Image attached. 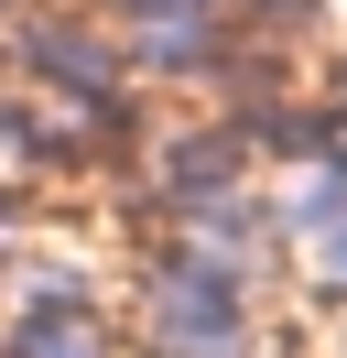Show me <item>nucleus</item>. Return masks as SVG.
Returning a JSON list of instances; mask_svg holds the SVG:
<instances>
[{"instance_id": "f257e3e1", "label": "nucleus", "mask_w": 347, "mask_h": 358, "mask_svg": "<svg viewBox=\"0 0 347 358\" xmlns=\"http://www.w3.org/2000/svg\"><path fill=\"white\" fill-rule=\"evenodd\" d=\"M141 336H152V358H250L239 282L228 271H195V261H163L152 271V304H141Z\"/></svg>"}, {"instance_id": "f03ea898", "label": "nucleus", "mask_w": 347, "mask_h": 358, "mask_svg": "<svg viewBox=\"0 0 347 358\" xmlns=\"http://www.w3.org/2000/svg\"><path fill=\"white\" fill-rule=\"evenodd\" d=\"M22 66L43 87H65V98H120V44L87 33V22H33L22 33Z\"/></svg>"}, {"instance_id": "7ed1b4c3", "label": "nucleus", "mask_w": 347, "mask_h": 358, "mask_svg": "<svg viewBox=\"0 0 347 358\" xmlns=\"http://www.w3.org/2000/svg\"><path fill=\"white\" fill-rule=\"evenodd\" d=\"M217 55V22H206V0H174V11H141V33H130V66L152 76H185Z\"/></svg>"}, {"instance_id": "20e7f679", "label": "nucleus", "mask_w": 347, "mask_h": 358, "mask_svg": "<svg viewBox=\"0 0 347 358\" xmlns=\"http://www.w3.org/2000/svg\"><path fill=\"white\" fill-rule=\"evenodd\" d=\"M228 185H239V141H228V131L163 141V196H174V206H217Z\"/></svg>"}, {"instance_id": "39448f33", "label": "nucleus", "mask_w": 347, "mask_h": 358, "mask_svg": "<svg viewBox=\"0 0 347 358\" xmlns=\"http://www.w3.org/2000/svg\"><path fill=\"white\" fill-rule=\"evenodd\" d=\"M11 358H108V336H98V315L76 293H55V304H33L11 326Z\"/></svg>"}, {"instance_id": "423d86ee", "label": "nucleus", "mask_w": 347, "mask_h": 358, "mask_svg": "<svg viewBox=\"0 0 347 358\" xmlns=\"http://www.w3.org/2000/svg\"><path fill=\"white\" fill-rule=\"evenodd\" d=\"M325 271H337V282H347V217H337V239H325Z\"/></svg>"}, {"instance_id": "0eeeda50", "label": "nucleus", "mask_w": 347, "mask_h": 358, "mask_svg": "<svg viewBox=\"0 0 347 358\" xmlns=\"http://www.w3.org/2000/svg\"><path fill=\"white\" fill-rule=\"evenodd\" d=\"M108 11H130V22H141V11H174V0H108Z\"/></svg>"}]
</instances>
